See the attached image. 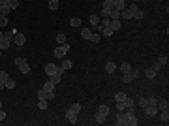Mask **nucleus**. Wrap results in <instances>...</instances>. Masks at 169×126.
Segmentation results:
<instances>
[{"instance_id": "nucleus-20", "label": "nucleus", "mask_w": 169, "mask_h": 126, "mask_svg": "<svg viewBox=\"0 0 169 126\" xmlns=\"http://www.w3.org/2000/svg\"><path fill=\"white\" fill-rule=\"evenodd\" d=\"M109 19H120V11L113 8V10L109 11Z\"/></svg>"}, {"instance_id": "nucleus-14", "label": "nucleus", "mask_w": 169, "mask_h": 126, "mask_svg": "<svg viewBox=\"0 0 169 126\" xmlns=\"http://www.w3.org/2000/svg\"><path fill=\"white\" fill-rule=\"evenodd\" d=\"M130 70H132L130 62H122V64H120V72H122V73H130Z\"/></svg>"}, {"instance_id": "nucleus-46", "label": "nucleus", "mask_w": 169, "mask_h": 126, "mask_svg": "<svg viewBox=\"0 0 169 126\" xmlns=\"http://www.w3.org/2000/svg\"><path fill=\"white\" fill-rule=\"evenodd\" d=\"M45 98H47V100H53V98H55V92H53V90H45Z\"/></svg>"}, {"instance_id": "nucleus-51", "label": "nucleus", "mask_w": 169, "mask_h": 126, "mask_svg": "<svg viewBox=\"0 0 169 126\" xmlns=\"http://www.w3.org/2000/svg\"><path fill=\"white\" fill-rule=\"evenodd\" d=\"M100 17H109V10H102V13H100Z\"/></svg>"}, {"instance_id": "nucleus-43", "label": "nucleus", "mask_w": 169, "mask_h": 126, "mask_svg": "<svg viewBox=\"0 0 169 126\" xmlns=\"http://www.w3.org/2000/svg\"><path fill=\"white\" fill-rule=\"evenodd\" d=\"M38 107L39 109H47V100H38Z\"/></svg>"}, {"instance_id": "nucleus-37", "label": "nucleus", "mask_w": 169, "mask_h": 126, "mask_svg": "<svg viewBox=\"0 0 169 126\" xmlns=\"http://www.w3.org/2000/svg\"><path fill=\"white\" fill-rule=\"evenodd\" d=\"M8 79H10V73H8V72H0V81H2V83H6Z\"/></svg>"}, {"instance_id": "nucleus-48", "label": "nucleus", "mask_w": 169, "mask_h": 126, "mask_svg": "<svg viewBox=\"0 0 169 126\" xmlns=\"http://www.w3.org/2000/svg\"><path fill=\"white\" fill-rule=\"evenodd\" d=\"M137 104H139V107H145V105H147L148 102H147V98H139V102H137Z\"/></svg>"}, {"instance_id": "nucleus-25", "label": "nucleus", "mask_w": 169, "mask_h": 126, "mask_svg": "<svg viewBox=\"0 0 169 126\" xmlns=\"http://www.w3.org/2000/svg\"><path fill=\"white\" fill-rule=\"evenodd\" d=\"M70 25L73 26V28H75V26H81V19H79V17H73V19H70Z\"/></svg>"}, {"instance_id": "nucleus-29", "label": "nucleus", "mask_w": 169, "mask_h": 126, "mask_svg": "<svg viewBox=\"0 0 169 126\" xmlns=\"http://www.w3.org/2000/svg\"><path fill=\"white\" fill-rule=\"evenodd\" d=\"M19 70H21L23 73H30V64H28V62H25L23 66H19Z\"/></svg>"}, {"instance_id": "nucleus-16", "label": "nucleus", "mask_w": 169, "mask_h": 126, "mask_svg": "<svg viewBox=\"0 0 169 126\" xmlns=\"http://www.w3.org/2000/svg\"><path fill=\"white\" fill-rule=\"evenodd\" d=\"M130 75L134 77V79H139V77L143 75V72H141V70H137V68H132V70H130Z\"/></svg>"}, {"instance_id": "nucleus-8", "label": "nucleus", "mask_w": 169, "mask_h": 126, "mask_svg": "<svg viewBox=\"0 0 169 126\" xmlns=\"http://www.w3.org/2000/svg\"><path fill=\"white\" fill-rule=\"evenodd\" d=\"M56 70H58V66H55V64H45V75L51 77L53 73H56Z\"/></svg>"}, {"instance_id": "nucleus-33", "label": "nucleus", "mask_w": 169, "mask_h": 126, "mask_svg": "<svg viewBox=\"0 0 169 126\" xmlns=\"http://www.w3.org/2000/svg\"><path fill=\"white\" fill-rule=\"evenodd\" d=\"M56 42H58V45H60V43H66V34L60 32L58 36H56Z\"/></svg>"}, {"instance_id": "nucleus-34", "label": "nucleus", "mask_w": 169, "mask_h": 126, "mask_svg": "<svg viewBox=\"0 0 169 126\" xmlns=\"http://www.w3.org/2000/svg\"><path fill=\"white\" fill-rule=\"evenodd\" d=\"M134 17L137 19V21H141V19L145 17V13H143V11H141V10H135V11H134Z\"/></svg>"}, {"instance_id": "nucleus-24", "label": "nucleus", "mask_w": 169, "mask_h": 126, "mask_svg": "<svg viewBox=\"0 0 169 126\" xmlns=\"http://www.w3.org/2000/svg\"><path fill=\"white\" fill-rule=\"evenodd\" d=\"M70 109H71V111H73V113H81V109H83V105H81V104H77V102H75V104H73V105H71V107H70Z\"/></svg>"}, {"instance_id": "nucleus-27", "label": "nucleus", "mask_w": 169, "mask_h": 126, "mask_svg": "<svg viewBox=\"0 0 169 126\" xmlns=\"http://www.w3.org/2000/svg\"><path fill=\"white\" fill-rule=\"evenodd\" d=\"M60 68L66 72V70H70L71 68V60H62V64H60Z\"/></svg>"}, {"instance_id": "nucleus-9", "label": "nucleus", "mask_w": 169, "mask_h": 126, "mask_svg": "<svg viewBox=\"0 0 169 126\" xmlns=\"http://www.w3.org/2000/svg\"><path fill=\"white\" fill-rule=\"evenodd\" d=\"M105 72H107V73H115V72H116V64H115L113 60L105 62Z\"/></svg>"}, {"instance_id": "nucleus-1", "label": "nucleus", "mask_w": 169, "mask_h": 126, "mask_svg": "<svg viewBox=\"0 0 169 126\" xmlns=\"http://www.w3.org/2000/svg\"><path fill=\"white\" fill-rule=\"evenodd\" d=\"M68 51H70V45H68V42H66V43H60V45L55 49V57L62 60V58L66 57V53H68Z\"/></svg>"}, {"instance_id": "nucleus-52", "label": "nucleus", "mask_w": 169, "mask_h": 126, "mask_svg": "<svg viewBox=\"0 0 169 126\" xmlns=\"http://www.w3.org/2000/svg\"><path fill=\"white\" fill-rule=\"evenodd\" d=\"M4 119H6V111L0 107V120H4Z\"/></svg>"}, {"instance_id": "nucleus-56", "label": "nucleus", "mask_w": 169, "mask_h": 126, "mask_svg": "<svg viewBox=\"0 0 169 126\" xmlns=\"http://www.w3.org/2000/svg\"><path fill=\"white\" fill-rule=\"evenodd\" d=\"M0 107H2V102H0Z\"/></svg>"}, {"instance_id": "nucleus-2", "label": "nucleus", "mask_w": 169, "mask_h": 126, "mask_svg": "<svg viewBox=\"0 0 169 126\" xmlns=\"http://www.w3.org/2000/svg\"><path fill=\"white\" fill-rule=\"evenodd\" d=\"M115 126H126V115H124V111H116Z\"/></svg>"}, {"instance_id": "nucleus-49", "label": "nucleus", "mask_w": 169, "mask_h": 126, "mask_svg": "<svg viewBox=\"0 0 169 126\" xmlns=\"http://www.w3.org/2000/svg\"><path fill=\"white\" fill-rule=\"evenodd\" d=\"M158 62H160V64H167V55H162Z\"/></svg>"}, {"instance_id": "nucleus-3", "label": "nucleus", "mask_w": 169, "mask_h": 126, "mask_svg": "<svg viewBox=\"0 0 169 126\" xmlns=\"http://www.w3.org/2000/svg\"><path fill=\"white\" fill-rule=\"evenodd\" d=\"M13 42H15V45H17V47H23L26 43V36H25V34H21V32H17L13 36Z\"/></svg>"}, {"instance_id": "nucleus-22", "label": "nucleus", "mask_w": 169, "mask_h": 126, "mask_svg": "<svg viewBox=\"0 0 169 126\" xmlns=\"http://www.w3.org/2000/svg\"><path fill=\"white\" fill-rule=\"evenodd\" d=\"M102 36H105V38L113 36V30H111V26H105V28H102Z\"/></svg>"}, {"instance_id": "nucleus-47", "label": "nucleus", "mask_w": 169, "mask_h": 126, "mask_svg": "<svg viewBox=\"0 0 169 126\" xmlns=\"http://www.w3.org/2000/svg\"><path fill=\"white\" fill-rule=\"evenodd\" d=\"M148 102V105H156V104H158V98H156V96H150V100H147Z\"/></svg>"}, {"instance_id": "nucleus-17", "label": "nucleus", "mask_w": 169, "mask_h": 126, "mask_svg": "<svg viewBox=\"0 0 169 126\" xmlns=\"http://www.w3.org/2000/svg\"><path fill=\"white\" fill-rule=\"evenodd\" d=\"M94 123L96 124H103V123H105V117H103L102 113H96V115H94Z\"/></svg>"}, {"instance_id": "nucleus-44", "label": "nucleus", "mask_w": 169, "mask_h": 126, "mask_svg": "<svg viewBox=\"0 0 169 126\" xmlns=\"http://www.w3.org/2000/svg\"><path fill=\"white\" fill-rule=\"evenodd\" d=\"M38 100H47V98H45V89L38 90Z\"/></svg>"}, {"instance_id": "nucleus-45", "label": "nucleus", "mask_w": 169, "mask_h": 126, "mask_svg": "<svg viewBox=\"0 0 169 126\" xmlns=\"http://www.w3.org/2000/svg\"><path fill=\"white\" fill-rule=\"evenodd\" d=\"M128 10H130V11H132V13H134V11H135V10H139V8H137V2H132V4H130V6H128Z\"/></svg>"}, {"instance_id": "nucleus-10", "label": "nucleus", "mask_w": 169, "mask_h": 126, "mask_svg": "<svg viewBox=\"0 0 169 126\" xmlns=\"http://www.w3.org/2000/svg\"><path fill=\"white\" fill-rule=\"evenodd\" d=\"M120 17H122V19H134V13H132L128 8H124V10L120 11Z\"/></svg>"}, {"instance_id": "nucleus-11", "label": "nucleus", "mask_w": 169, "mask_h": 126, "mask_svg": "<svg viewBox=\"0 0 169 126\" xmlns=\"http://www.w3.org/2000/svg\"><path fill=\"white\" fill-rule=\"evenodd\" d=\"M109 111H111V109H109V105H105V104H102V105L98 107V113H102L103 117H107V115H109Z\"/></svg>"}, {"instance_id": "nucleus-4", "label": "nucleus", "mask_w": 169, "mask_h": 126, "mask_svg": "<svg viewBox=\"0 0 169 126\" xmlns=\"http://www.w3.org/2000/svg\"><path fill=\"white\" fill-rule=\"evenodd\" d=\"M143 109H145V113H147L148 117H156V115H158V113H160V111H158V107H156V105H148V104L145 105Z\"/></svg>"}, {"instance_id": "nucleus-21", "label": "nucleus", "mask_w": 169, "mask_h": 126, "mask_svg": "<svg viewBox=\"0 0 169 126\" xmlns=\"http://www.w3.org/2000/svg\"><path fill=\"white\" fill-rule=\"evenodd\" d=\"M145 75H147L148 79H154V77H156V72L152 68H147V70H145Z\"/></svg>"}, {"instance_id": "nucleus-19", "label": "nucleus", "mask_w": 169, "mask_h": 126, "mask_svg": "<svg viewBox=\"0 0 169 126\" xmlns=\"http://www.w3.org/2000/svg\"><path fill=\"white\" fill-rule=\"evenodd\" d=\"M100 40H102V34H98V32H92L90 42H92V43H100Z\"/></svg>"}, {"instance_id": "nucleus-23", "label": "nucleus", "mask_w": 169, "mask_h": 126, "mask_svg": "<svg viewBox=\"0 0 169 126\" xmlns=\"http://www.w3.org/2000/svg\"><path fill=\"white\" fill-rule=\"evenodd\" d=\"M10 6H8V4H2V6H0V13H2V15H8V13H10Z\"/></svg>"}, {"instance_id": "nucleus-50", "label": "nucleus", "mask_w": 169, "mask_h": 126, "mask_svg": "<svg viewBox=\"0 0 169 126\" xmlns=\"http://www.w3.org/2000/svg\"><path fill=\"white\" fill-rule=\"evenodd\" d=\"M160 66H162V64H160V62H154V64H152V70H154V72H156V73H158V70H160Z\"/></svg>"}, {"instance_id": "nucleus-18", "label": "nucleus", "mask_w": 169, "mask_h": 126, "mask_svg": "<svg viewBox=\"0 0 169 126\" xmlns=\"http://www.w3.org/2000/svg\"><path fill=\"white\" fill-rule=\"evenodd\" d=\"M88 19H90V25H92V26H94V25H100V15L92 13V15H90V17H88Z\"/></svg>"}, {"instance_id": "nucleus-13", "label": "nucleus", "mask_w": 169, "mask_h": 126, "mask_svg": "<svg viewBox=\"0 0 169 126\" xmlns=\"http://www.w3.org/2000/svg\"><path fill=\"white\" fill-rule=\"evenodd\" d=\"M113 8L118 10V11H122L124 10V0H113Z\"/></svg>"}, {"instance_id": "nucleus-32", "label": "nucleus", "mask_w": 169, "mask_h": 126, "mask_svg": "<svg viewBox=\"0 0 169 126\" xmlns=\"http://www.w3.org/2000/svg\"><path fill=\"white\" fill-rule=\"evenodd\" d=\"M103 10H113V0H103Z\"/></svg>"}, {"instance_id": "nucleus-12", "label": "nucleus", "mask_w": 169, "mask_h": 126, "mask_svg": "<svg viewBox=\"0 0 169 126\" xmlns=\"http://www.w3.org/2000/svg\"><path fill=\"white\" fill-rule=\"evenodd\" d=\"M90 36H92L90 28H81V38H83V40H90Z\"/></svg>"}, {"instance_id": "nucleus-30", "label": "nucleus", "mask_w": 169, "mask_h": 126, "mask_svg": "<svg viewBox=\"0 0 169 126\" xmlns=\"http://www.w3.org/2000/svg\"><path fill=\"white\" fill-rule=\"evenodd\" d=\"M43 89H45V90H53V89H55V83H53L51 79H47L45 85H43Z\"/></svg>"}, {"instance_id": "nucleus-40", "label": "nucleus", "mask_w": 169, "mask_h": 126, "mask_svg": "<svg viewBox=\"0 0 169 126\" xmlns=\"http://www.w3.org/2000/svg\"><path fill=\"white\" fill-rule=\"evenodd\" d=\"M122 81H124V83H126V85H128V83H132V81H134V77H132V75H130V73H124V77H122Z\"/></svg>"}, {"instance_id": "nucleus-31", "label": "nucleus", "mask_w": 169, "mask_h": 126, "mask_svg": "<svg viewBox=\"0 0 169 126\" xmlns=\"http://www.w3.org/2000/svg\"><path fill=\"white\" fill-rule=\"evenodd\" d=\"M8 6H10V10H15V8H19V0H8Z\"/></svg>"}, {"instance_id": "nucleus-54", "label": "nucleus", "mask_w": 169, "mask_h": 126, "mask_svg": "<svg viewBox=\"0 0 169 126\" xmlns=\"http://www.w3.org/2000/svg\"><path fill=\"white\" fill-rule=\"evenodd\" d=\"M2 38H4V32H2V30H0V40H2Z\"/></svg>"}, {"instance_id": "nucleus-35", "label": "nucleus", "mask_w": 169, "mask_h": 126, "mask_svg": "<svg viewBox=\"0 0 169 126\" xmlns=\"http://www.w3.org/2000/svg\"><path fill=\"white\" fill-rule=\"evenodd\" d=\"M6 25H8V17H6V15H2V13H0V28H4Z\"/></svg>"}, {"instance_id": "nucleus-39", "label": "nucleus", "mask_w": 169, "mask_h": 126, "mask_svg": "<svg viewBox=\"0 0 169 126\" xmlns=\"http://www.w3.org/2000/svg\"><path fill=\"white\" fill-rule=\"evenodd\" d=\"M124 105H126V107H134V100H132V98H124Z\"/></svg>"}, {"instance_id": "nucleus-42", "label": "nucleus", "mask_w": 169, "mask_h": 126, "mask_svg": "<svg viewBox=\"0 0 169 126\" xmlns=\"http://www.w3.org/2000/svg\"><path fill=\"white\" fill-rule=\"evenodd\" d=\"M116 111H124V109H126V105H124V102H116Z\"/></svg>"}, {"instance_id": "nucleus-28", "label": "nucleus", "mask_w": 169, "mask_h": 126, "mask_svg": "<svg viewBox=\"0 0 169 126\" xmlns=\"http://www.w3.org/2000/svg\"><path fill=\"white\" fill-rule=\"evenodd\" d=\"M124 98H126V94L120 90V92H116L115 94V102H124Z\"/></svg>"}, {"instance_id": "nucleus-7", "label": "nucleus", "mask_w": 169, "mask_h": 126, "mask_svg": "<svg viewBox=\"0 0 169 126\" xmlns=\"http://www.w3.org/2000/svg\"><path fill=\"white\" fill-rule=\"evenodd\" d=\"M156 107H158V111H169V102L167 100H158Z\"/></svg>"}, {"instance_id": "nucleus-55", "label": "nucleus", "mask_w": 169, "mask_h": 126, "mask_svg": "<svg viewBox=\"0 0 169 126\" xmlns=\"http://www.w3.org/2000/svg\"><path fill=\"white\" fill-rule=\"evenodd\" d=\"M132 2H139V0H132Z\"/></svg>"}, {"instance_id": "nucleus-26", "label": "nucleus", "mask_w": 169, "mask_h": 126, "mask_svg": "<svg viewBox=\"0 0 169 126\" xmlns=\"http://www.w3.org/2000/svg\"><path fill=\"white\" fill-rule=\"evenodd\" d=\"M49 10H51V11L58 10V0H49Z\"/></svg>"}, {"instance_id": "nucleus-6", "label": "nucleus", "mask_w": 169, "mask_h": 126, "mask_svg": "<svg viewBox=\"0 0 169 126\" xmlns=\"http://www.w3.org/2000/svg\"><path fill=\"white\" fill-rule=\"evenodd\" d=\"M11 42H13V40H11V38H6V36H4L2 40H0V51H6L8 47L11 45Z\"/></svg>"}, {"instance_id": "nucleus-36", "label": "nucleus", "mask_w": 169, "mask_h": 126, "mask_svg": "<svg viewBox=\"0 0 169 126\" xmlns=\"http://www.w3.org/2000/svg\"><path fill=\"white\" fill-rule=\"evenodd\" d=\"M160 117H162V120H163V123H169V113L167 111H160Z\"/></svg>"}, {"instance_id": "nucleus-53", "label": "nucleus", "mask_w": 169, "mask_h": 126, "mask_svg": "<svg viewBox=\"0 0 169 126\" xmlns=\"http://www.w3.org/2000/svg\"><path fill=\"white\" fill-rule=\"evenodd\" d=\"M2 89H6V85H4L2 81H0V90H2Z\"/></svg>"}, {"instance_id": "nucleus-5", "label": "nucleus", "mask_w": 169, "mask_h": 126, "mask_svg": "<svg viewBox=\"0 0 169 126\" xmlns=\"http://www.w3.org/2000/svg\"><path fill=\"white\" fill-rule=\"evenodd\" d=\"M66 119H68V123L70 124H77L79 120H77V113H73L71 109H68L66 111Z\"/></svg>"}, {"instance_id": "nucleus-41", "label": "nucleus", "mask_w": 169, "mask_h": 126, "mask_svg": "<svg viewBox=\"0 0 169 126\" xmlns=\"http://www.w3.org/2000/svg\"><path fill=\"white\" fill-rule=\"evenodd\" d=\"M4 85H6V89H15V81L13 79H8Z\"/></svg>"}, {"instance_id": "nucleus-38", "label": "nucleus", "mask_w": 169, "mask_h": 126, "mask_svg": "<svg viewBox=\"0 0 169 126\" xmlns=\"http://www.w3.org/2000/svg\"><path fill=\"white\" fill-rule=\"evenodd\" d=\"M25 62H26L25 57H17V58H15V66H23Z\"/></svg>"}, {"instance_id": "nucleus-15", "label": "nucleus", "mask_w": 169, "mask_h": 126, "mask_svg": "<svg viewBox=\"0 0 169 126\" xmlns=\"http://www.w3.org/2000/svg\"><path fill=\"white\" fill-rule=\"evenodd\" d=\"M111 30H113V32H115V30H118L120 28V19H111Z\"/></svg>"}]
</instances>
